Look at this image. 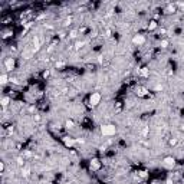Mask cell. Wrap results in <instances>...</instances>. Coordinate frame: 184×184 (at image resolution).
Listing matches in <instances>:
<instances>
[{"label": "cell", "instance_id": "13", "mask_svg": "<svg viewBox=\"0 0 184 184\" xmlns=\"http://www.w3.org/2000/svg\"><path fill=\"white\" fill-rule=\"evenodd\" d=\"M66 125H68V128H70L72 125H74V122H72V121H68V122H66Z\"/></svg>", "mask_w": 184, "mask_h": 184}, {"label": "cell", "instance_id": "4", "mask_svg": "<svg viewBox=\"0 0 184 184\" xmlns=\"http://www.w3.org/2000/svg\"><path fill=\"white\" fill-rule=\"evenodd\" d=\"M144 36H142V35H138V36H135L134 39H132V42H134V43H137V45H142L144 43Z\"/></svg>", "mask_w": 184, "mask_h": 184}, {"label": "cell", "instance_id": "2", "mask_svg": "<svg viewBox=\"0 0 184 184\" xmlns=\"http://www.w3.org/2000/svg\"><path fill=\"white\" fill-rule=\"evenodd\" d=\"M99 101H101V94L94 92V94L89 97V105H91V107H95V105L99 104Z\"/></svg>", "mask_w": 184, "mask_h": 184}, {"label": "cell", "instance_id": "5", "mask_svg": "<svg viewBox=\"0 0 184 184\" xmlns=\"http://www.w3.org/2000/svg\"><path fill=\"white\" fill-rule=\"evenodd\" d=\"M63 142H65V145H66V147H72V145L75 144V140H72V138H69V137H65L63 138Z\"/></svg>", "mask_w": 184, "mask_h": 184}, {"label": "cell", "instance_id": "10", "mask_svg": "<svg viewBox=\"0 0 184 184\" xmlns=\"http://www.w3.org/2000/svg\"><path fill=\"white\" fill-rule=\"evenodd\" d=\"M155 27H157V23H155V22H151L150 23V30H154Z\"/></svg>", "mask_w": 184, "mask_h": 184}, {"label": "cell", "instance_id": "12", "mask_svg": "<svg viewBox=\"0 0 184 184\" xmlns=\"http://www.w3.org/2000/svg\"><path fill=\"white\" fill-rule=\"evenodd\" d=\"M141 74L144 75V76H147V75H148V72H147V69H145V68H144V69L141 70Z\"/></svg>", "mask_w": 184, "mask_h": 184}, {"label": "cell", "instance_id": "6", "mask_svg": "<svg viewBox=\"0 0 184 184\" xmlns=\"http://www.w3.org/2000/svg\"><path fill=\"white\" fill-rule=\"evenodd\" d=\"M13 66H14V60L10 58V59H7V62H6V68H7V70H12L13 69Z\"/></svg>", "mask_w": 184, "mask_h": 184}, {"label": "cell", "instance_id": "9", "mask_svg": "<svg viewBox=\"0 0 184 184\" xmlns=\"http://www.w3.org/2000/svg\"><path fill=\"white\" fill-rule=\"evenodd\" d=\"M9 104V98H3V99H2V105H3V107H6V105Z\"/></svg>", "mask_w": 184, "mask_h": 184}, {"label": "cell", "instance_id": "7", "mask_svg": "<svg viewBox=\"0 0 184 184\" xmlns=\"http://www.w3.org/2000/svg\"><path fill=\"white\" fill-rule=\"evenodd\" d=\"M91 168H94V170L99 168V163H98V160H94L92 163H91Z\"/></svg>", "mask_w": 184, "mask_h": 184}, {"label": "cell", "instance_id": "8", "mask_svg": "<svg viewBox=\"0 0 184 184\" xmlns=\"http://www.w3.org/2000/svg\"><path fill=\"white\" fill-rule=\"evenodd\" d=\"M0 82H2L3 85L7 82V75H6V74H3V75H2V78H0Z\"/></svg>", "mask_w": 184, "mask_h": 184}, {"label": "cell", "instance_id": "3", "mask_svg": "<svg viewBox=\"0 0 184 184\" xmlns=\"http://www.w3.org/2000/svg\"><path fill=\"white\" fill-rule=\"evenodd\" d=\"M174 164H175V161H174V158H171V157H168V158H165V160H164V165H165V167H168V168H171V167H174Z\"/></svg>", "mask_w": 184, "mask_h": 184}, {"label": "cell", "instance_id": "1", "mask_svg": "<svg viewBox=\"0 0 184 184\" xmlns=\"http://www.w3.org/2000/svg\"><path fill=\"white\" fill-rule=\"evenodd\" d=\"M101 132L104 135H114L117 132V128L114 125H104V127L101 128Z\"/></svg>", "mask_w": 184, "mask_h": 184}, {"label": "cell", "instance_id": "11", "mask_svg": "<svg viewBox=\"0 0 184 184\" xmlns=\"http://www.w3.org/2000/svg\"><path fill=\"white\" fill-rule=\"evenodd\" d=\"M167 45H168L167 40H163V42H161V46H163V47H167Z\"/></svg>", "mask_w": 184, "mask_h": 184}]
</instances>
